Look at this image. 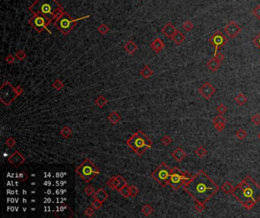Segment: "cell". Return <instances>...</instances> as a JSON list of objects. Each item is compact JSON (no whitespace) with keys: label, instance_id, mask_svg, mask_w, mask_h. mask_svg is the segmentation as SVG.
Instances as JSON below:
<instances>
[{"label":"cell","instance_id":"cell-1","mask_svg":"<svg viewBox=\"0 0 260 218\" xmlns=\"http://www.w3.org/2000/svg\"><path fill=\"white\" fill-rule=\"evenodd\" d=\"M220 188L204 170H201L193 175L188 183L183 185V189L195 202L207 203L213 198Z\"/></svg>","mask_w":260,"mask_h":218},{"label":"cell","instance_id":"cell-2","mask_svg":"<svg viewBox=\"0 0 260 218\" xmlns=\"http://www.w3.org/2000/svg\"><path fill=\"white\" fill-rule=\"evenodd\" d=\"M231 195L246 209L251 210L260 201V185L247 175L234 187Z\"/></svg>","mask_w":260,"mask_h":218},{"label":"cell","instance_id":"cell-3","mask_svg":"<svg viewBox=\"0 0 260 218\" xmlns=\"http://www.w3.org/2000/svg\"><path fill=\"white\" fill-rule=\"evenodd\" d=\"M29 10L34 15L45 18L49 24L53 20L56 21L64 12L63 7L56 0H36L30 6Z\"/></svg>","mask_w":260,"mask_h":218},{"label":"cell","instance_id":"cell-4","mask_svg":"<svg viewBox=\"0 0 260 218\" xmlns=\"http://www.w3.org/2000/svg\"><path fill=\"white\" fill-rule=\"evenodd\" d=\"M126 143L138 156L143 155L146 150L153 146V141L141 130L132 134Z\"/></svg>","mask_w":260,"mask_h":218},{"label":"cell","instance_id":"cell-5","mask_svg":"<svg viewBox=\"0 0 260 218\" xmlns=\"http://www.w3.org/2000/svg\"><path fill=\"white\" fill-rule=\"evenodd\" d=\"M89 17L90 15H86L84 16V17L73 19L72 18H71V16L69 15L67 12H64L55 21L54 26L56 27L63 34L67 35L75 27H76L78 21L83 20V19L85 18H88Z\"/></svg>","mask_w":260,"mask_h":218},{"label":"cell","instance_id":"cell-6","mask_svg":"<svg viewBox=\"0 0 260 218\" xmlns=\"http://www.w3.org/2000/svg\"><path fill=\"white\" fill-rule=\"evenodd\" d=\"M193 175L189 172L182 171L178 167L172 168V173L170 180H169V185H170L174 190H178L180 189L185 184L188 183L192 180Z\"/></svg>","mask_w":260,"mask_h":218},{"label":"cell","instance_id":"cell-7","mask_svg":"<svg viewBox=\"0 0 260 218\" xmlns=\"http://www.w3.org/2000/svg\"><path fill=\"white\" fill-rule=\"evenodd\" d=\"M76 172L86 182H89L96 175L100 173V170L96 167L93 162L89 158L85 159L82 164L76 168Z\"/></svg>","mask_w":260,"mask_h":218},{"label":"cell","instance_id":"cell-8","mask_svg":"<svg viewBox=\"0 0 260 218\" xmlns=\"http://www.w3.org/2000/svg\"><path fill=\"white\" fill-rule=\"evenodd\" d=\"M172 169L165 163H162L153 172L151 177L155 180L160 185L165 187L169 185Z\"/></svg>","mask_w":260,"mask_h":218},{"label":"cell","instance_id":"cell-9","mask_svg":"<svg viewBox=\"0 0 260 218\" xmlns=\"http://www.w3.org/2000/svg\"><path fill=\"white\" fill-rule=\"evenodd\" d=\"M19 97L14 88L8 81H6L0 88V100L5 106H10L14 100Z\"/></svg>","mask_w":260,"mask_h":218},{"label":"cell","instance_id":"cell-10","mask_svg":"<svg viewBox=\"0 0 260 218\" xmlns=\"http://www.w3.org/2000/svg\"><path fill=\"white\" fill-rule=\"evenodd\" d=\"M208 42L210 43L211 45H212L214 47V56L217 54V52L220 49V48L224 47V45L227 43L228 39L224 36L220 31H216L214 33L213 35H211L209 37Z\"/></svg>","mask_w":260,"mask_h":218},{"label":"cell","instance_id":"cell-11","mask_svg":"<svg viewBox=\"0 0 260 218\" xmlns=\"http://www.w3.org/2000/svg\"><path fill=\"white\" fill-rule=\"evenodd\" d=\"M29 23L38 33H41L43 31H46L49 33H51V32L47 28V26L50 24L49 22L43 16L35 15L32 18L30 19Z\"/></svg>","mask_w":260,"mask_h":218},{"label":"cell","instance_id":"cell-12","mask_svg":"<svg viewBox=\"0 0 260 218\" xmlns=\"http://www.w3.org/2000/svg\"><path fill=\"white\" fill-rule=\"evenodd\" d=\"M224 31L230 38L234 39L236 37H237L238 34L241 32L242 28L235 21H230L224 27Z\"/></svg>","mask_w":260,"mask_h":218},{"label":"cell","instance_id":"cell-13","mask_svg":"<svg viewBox=\"0 0 260 218\" xmlns=\"http://www.w3.org/2000/svg\"><path fill=\"white\" fill-rule=\"evenodd\" d=\"M200 94L206 100H208L211 99V97L216 92V89L212 84H210L209 82H205L203 84L200 88L198 89Z\"/></svg>","mask_w":260,"mask_h":218},{"label":"cell","instance_id":"cell-14","mask_svg":"<svg viewBox=\"0 0 260 218\" xmlns=\"http://www.w3.org/2000/svg\"><path fill=\"white\" fill-rule=\"evenodd\" d=\"M25 160H26L23 157L22 154L18 150H15L13 154H11L8 158V161L9 162V164H12L15 167H19V166L24 164L25 163Z\"/></svg>","mask_w":260,"mask_h":218},{"label":"cell","instance_id":"cell-15","mask_svg":"<svg viewBox=\"0 0 260 218\" xmlns=\"http://www.w3.org/2000/svg\"><path fill=\"white\" fill-rule=\"evenodd\" d=\"M161 31L167 38L172 39V37H173L174 34L176 33V32L177 31V30L176 29V28L173 26V24H172V23L168 22L165 24V26L163 27V28H162Z\"/></svg>","mask_w":260,"mask_h":218},{"label":"cell","instance_id":"cell-16","mask_svg":"<svg viewBox=\"0 0 260 218\" xmlns=\"http://www.w3.org/2000/svg\"><path fill=\"white\" fill-rule=\"evenodd\" d=\"M207 67L208 68L211 72H216L220 68V65H221V63L219 62L218 59H217L215 57L211 58V59H209L207 62V64H206Z\"/></svg>","mask_w":260,"mask_h":218},{"label":"cell","instance_id":"cell-17","mask_svg":"<svg viewBox=\"0 0 260 218\" xmlns=\"http://www.w3.org/2000/svg\"><path fill=\"white\" fill-rule=\"evenodd\" d=\"M151 49H153L156 53H160L164 49L165 43L160 38H156L155 40L150 43Z\"/></svg>","mask_w":260,"mask_h":218},{"label":"cell","instance_id":"cell-18","mask_svg":"<svg viewBox=\"0 0 260 218\" xmlns=\"http://www.w3.org/2000/svg\"><path fill=\"white\" fill-rule=\"evenodd\" d=\"M172 157H173V158L175 159L177 162L180 163L183 160L186 158V153L182 148L179 147V148H177L173 152H172Z\"/></svg>","mask_w":260,"mask_h":218},{"label":"cell","instance_id":"cell-19","mask_svg":"<svg viewBox=\"0 0 260 218\" xmlns=\"http://www.w3.org/2000/svg\"><path fill=\"white\" fill-rule=\"evenodd\" d=\"M93 198L94 199L99 200V201L104 203V202L108 198V195L103 189H99L94 193Z\"/></svg>","mask_w":260,"mask_h":218},{"label":"cell","instance_id":"cell-20","mask_svg":"<svg viewBox=\"0 0 260 218\" xmlns=\"http://www.w3.org/2000/svg\"><path fill=\"white\" fill-rule=\"evenodd\" d=\"M138 45L133 40H128L124 45V49L129 54H133L138 49Z\"/></svg>","mask_w":260,"mask_h":218},{"label":"cell","instance_id":"cell-21","mask_svg":"<svg viewBox=\"0 0 260 218\" xmlns=\"http://www.w3.org/2000/svg\"><path fill=\"white\" fill-rule=\"evenodd\" d=\"M172 40H173L174 43L176 44V45H180V44L182 43L183 42L186 40V37L181 32L179 31H177L176 32V33L174 34V36L172 37Z\"/></svg>","mask_w":260,"mask_h":218},{"label":"cell","instance_id":"cell-22","mask_svg":"<svg viewBox=\"0 0 260 218\" xmlns=\"http://www.w3.org/2000/svg\"><path fill=\"white\" fill-rule=\"evenodd\" d=\"M234 189V186H233L232 184H231L230 182H229L228 181H226L225 182H224V184L221 185V187H220V189L227 195L232 194Z\"/></svg>","mask_w":260,"mask_h":218},{"label":"cell","instance_id":"cell-23","mask_svg":"<svg viewBox=\"0 0 260 218\" xmlns=\"http://www.w3.org/2000/svg\"><path fill=\"white\" fill-rule=\"evenodd\" d=\"M108 119L109 120L111 123L115 125V124H117V122H120V120L122 119V117H121L120 115H119L117 112L114 111L111 112V113L108 115Z\"/></svg>","mask_w":260,"mask_h":218},{"label":"cell","instance_id":"cell-24","mask_svg":"<svg viewBox=\"0 0 260 218\" xmlns=\"http://www.w3.org/2000/svg\"><path fill=\"white\" fill-rule=\"evenodd\" d=\"M107 185L111 188V189H114V190H117L119 186V180L117 179V175L116 176H112L109 180H108Z\"/></svg>","mask_w":260,"mask_h":218},{"label":"cell","instance_id":"cell-25","mask_svg":"<svg viewBox=\"0 0 260 218\" xmlns=\"http://www.w3.org/2000/svg\"><path fill=\"white\" fill-rule=\"evenodd\" d=\"M234 100L239 106H243L248 101V98L243 93H240L234 97Z\"/></svg>","mask_w":260,"mask_h":218},{"label":"cell","instance_id":"cell-26","mask_svg":"<svg viewBox=\"0 0 260 218\" xmlns=\"http://www.w3.org/2000/svg\"><path fill=\"white\" fill-rule=\"evenodd\" d=\"M140 74H141L145 79H148L149 77H151V76L154 74V71L151 70L148 65H145V66L144 67V68L140 72Z\"/></svg>","mask_w":260,"mask_h":218},{"label":"cell","instance_id":"cell-27","mask_svg":"<svg viewBox=\"0 0 260 218\" xmlns=\"http://www.w3.org/2000/svg\"><path fill=\"white\" fill-rule=\"evenodd\" d=\"M95 105L99 106V107L102 108V107H104L106 105H107V104H108V100H107V99L104 97V96L101 95V96H99L98 98L95 99Z\"/></svg>","mask_w":260,"mask_h":218},{"label":"cell","instance_id":"cell-28","mask_svg":"<svg viewBox=\"0 0 260 218\" xmlns=\"http://www.w3.org/2000/svg\"><path fill=\"white\" fill-rule=\"evenodd\" d=\"M73 131L68 126H64L63 129L60 130V134L63 138H68L72 135Z\"/></svg>","mask_w":260,"mask_h":218},{"label":"cell","instance_id":"cell-29","mask_svg":"<svg viewBox=\"0 0 260 218\" xmlns=\"http://www.w3.org/2000/svg\"><path fill=\"white\" fill-rule=\"evenodd\" d=\"M141 211L144 214V215L147 216V217H148V216H149L150 214H153V212H154V208H153V207L151 206L150 205H148V204H147V205H144V206L142 207Z\"/></svg>","mask_w":260,"mask_h":218},{"label":"cell","instance_id":"cell-30","mask_svg":"<svg viewBox=\"0 0 260 218\" xmlns=\"http://www.w3.org/2000/svg\"><path fill=\"white\" fill-rule=\"evenodd\" d=\"M213 125H220V124H226V119L221 115H218L212 119Z\"/></svg>","mask_w":260,"mask_h":218},{"label":"cell","instance_id":"cell-31","mask_svg":"<svg viewBox=\"0 0 260 218\" xmlns=\"http://www.w3.org/2000/svg\"><path fill=\"white\" fill-rule=\"evenodd\" d=\"M195 153L198 157H200V158H203V157H204L206 155H207L208 151L203 146H199L198 148L195 150Z\"/></svg>","mask_w":260,"mask_h":218},{"label":"cell","instance_id":"cell-32","mask_svg":"<svg viewBox=\"0 0 260 218\" xmlns=\"http://www.w3.org/2000/svg\"><path fill=\"white\" fill-rule=\"evenodd\" d=\"M119 192H120V194L122 195L124 197V198H127L128 197L131 196V191H130V186L127 185H125L124 186V187L122 188V189H121L120 191H119Z\"/></svg>","mask_w":260,"mask_h":218},{"label":"cell","instance_id":"cell-33","mask_svg":"<svg viewBox=\"0 0 260 218\" xmlns=\"http://www.w3.org/2000/svg\"><path fill=\"white\" fill-rule=\"evenodd\" d=\"M247 133L244 130V129L243 128H240L237 130V132H236V137L240 140H243L246 138Z\"/></svg>","mask_w":260,"mask_h":218},{"label":"cell","instance_id":"cell-34","mask_svg":"<svg viewBox=\"0 0 260 218\" xmlns=\"http://www.w3.org/2000/svg\"><path fill=\"white\" fill-rule=\"evenodd\" d=\"M194 27L195 26H194L193 23L190 21H185V22L181 24V28H182L183 29L186 31H191L194 28Z\"/></svg>","mask_w":260,"mask_h":218},{"label":"cell","instance_id":"cell-35","mask_svg":"<svg viewBox=\"0 0 260 218\" xmlns=\"http://www.w3.org/2000/svg\"><path fill=\"white\" fill-rule=\"evenodd\" d=\"M53 88L57 90H60L64 88V84L63 81L60 79H57L53 83Z\"/></svg>","mask_w":260,"mask_h":218},{"label":"cell","instance_id":"cell-36","mask_svg":"<svg viewBox=\"0 0 260 218\" xmlns=\"http://www.w3.org/2000/svg\"><path fill=\"white\" fill-rule=\"evenodd\" d=\"M97 30H98V31L101 33V34L106 35L108 33V32L109 31V28H108L106 24H101V25H99V27H98Z\"/></svg>","mask_w":260,"mask_h":218},{"label":"cell","instance_id":"cell-37","mask_svg":"<svg viewBox=\"0 0 260 218\" xmlns=\"http://www.w3.org/2000/svg\"><path fill=\"white\" fill-rule=\"evenodd\" d=\"M195 208V210H196V211H198V213H202L205 210V208H206L205 204L202 203V202L196 201Z\"/></svg>","mask_w":260,"mask_h":218},{"label":"cell","instance_id":"cell-38","mask_svg":"<svg viewBox=\"0 0 260 218\" xmlns=\"http://www.w3.org/2000/svg\"><path fill=\"white\" fill-rule=\"evenodd\" d=\"M117 179H118V180H119V186H118V188H117V191H119L121 190V189H122L123 187H124V185H127V182H126V180L124 179V177L122 176V175H117Z\"/></svg>","mask_w":260,"mask_h":218},{"label":"cell","instance_id":"cell-39","mask_svg":"<svg viewBox=\"0 0 260 218\" xmlns=\"http://www.w3.org/2000/svg\"><path fill=\"white\" fill-rule=\"evenodd\" d=\"M15 57L17 58L19 61H22V60H24V58H26L27 54L24 50L20 49V50H19L17 53H15Z\"/></svg>","mask_w":260,"mask_h":218},{"label":"cell","instance_id":"cell-40","mask_svg":"<svg viewBox=\"0 0 260 218\" xmlns=\"http://www.w3.org/2000/svg\"><path fill=\"white\" fill-rule=\"evenodd\" d=\"M102 205L103 202L99 201V200L95 199L92 202V207L94 210H99V209L102 207Z\"/></svg>","mask_w":260,"mask_h":218},{"label":"cell","instance_id":"cell-41","mask_svg":"<svg viewBox=\"0 0 260 218\" xmlns=\"http://www.w3.org/2000/svg\"><path fill=\"white\" fill-rule=\"evenodd\" d=\"M216 109H217V111L218 112L219 114L223 115L226 113V112L227 111V107L225 105H224V104H220V105L217 106Z\"/></svg>","mask_w":260,"mask_h":218},{"label":"cell","instance_id":"cell-42","mask_svg":"<svg viewBox=\"0 0 260 218\" xmlns=\"http://www.w3.org/2000/svg\"><path fill=\"white\" fill-rule=\"evenodd\" d=\"M84 191L85 195H87L88 196L93 195L94 193H95V189H94L92 185H87L86 187L85 188Z\"/></svg>","mask_w":260,"mask_h":218},{"label":"cell","instance_id":"cell-43","mask_svg":"<svg viewBox=\"0 0 260 218\" xmlns=\"http://www.w3.org/2000/svg\"><path fill=\"white\" fill-rule=\"evenodd\" d=\"M172 138L169 135H165L164 137L161 139V142L164 146H168V145H170V144L172 143Z\"/></svg>","mask_w":260,"mask_h":218},{"label":"cell","instance_id":"cell-44","mask_svg":"<svg viewBox=\"0 0 260 218\" xmlns=\"http://www.w3.org/2000/svg\"><path fill=\"white\" fill-rule=\"evenodd\" d=\"M5 144H6L9 148H13V147H15L16 144L15 139L14 138H8V139L5 141Z\"/></svg>","mask_w":260,"mask_h":218},{"label":"cell","instance_id":"cell-45","mask_svg":"<svg viewBox=\"0 0 260 218\" xmlns=\"http://www.w3.org/2000/svg\"><path fill=\"white\" fill-rule=\"evenodd\" d=\"M251 121L255 125H260V115L256 113L254 114L251 118Z\"/></svg>","mask_w":260,"mask_h":218},{"label":"cell","instance_id":"cell-46","mask_svg":"<svg viewBox=\"0 0 260 218\" xmlns=\"http://www.w3.org/2000/svg\"><path fill=\"white\" fill-rule=\"evenodd\" d=\"M130 191H131V196L132 197V198H134V197L139 193V189L136 186L131 185L130 186Z\"/></svg>","mask_w":260,"mask_h":218},{"label":"cell","instance_id":"cell-47","mask_svg":"<svg viewBox=\"0 0 260 218\" xmlns=\"http://www.w3.org/2000/svg\"><path fill=\"white\" fill-rule=\"evenodd\" d=\"M252 15L255 16L258 20H260V5L256 6V8L252 11Z\"/></svg>","mask_w":260,"mask_h":218},{"label":"cell","instance_id":"cell-48","mask_svg":"<svg viewBox=\"0 0 260 218\" xmlns=\"http://www.w3.org/2000/svg\"><path fill=\"white\" fill-rule=\"evenodd\" d=\"M252 43L256 47H257L259 49H260V32L255 37V38L252 40Z\"/></svg>","mask_w":260,"mask_h":218},{"label":"cell","instance_id":"cell-49","mask_svg":"<svg viewBox=\"0 0 260 218\" xmlns=\"http://www.w3.org/2000/svg\"><path fill=\"white\" fill-rule=\"evenodd\" d=\"M5 61H6V63L8 64H13L14 62H15V57H14L11 54H8V56H6V58H5Z\"/></svg>","mask_w":260,"mask_h":218},{"label":"cell","instance_id":"cell-50","mask_svg":"<svg viewBox=\"0 0 260 218\" xmlns=\"http://www.w3.org/2000/svg\"><path fill=\"white\" fill-rule=\"evenodd\" d=\"M94 209L92 207H88L86 208V210H85V214L87 216V217H92L94 214Z\"/></svg>","mask_w":260,"mask_h":218},{"label":"cell","instance_id":"cell-51","mask_svg":"<svg viewBox=\"0 0 260 218\" xmlns=\"http://www.w3.org/2000/svg\"><path fill=\"white\" fill-rule=\"evenodd\" d=\"M214 57L216 58L219 62H220V63H222V62H223L224 60L225 59V57H224V56L223 54H222L221 53H217V54L215 55Z\"/></svg>","mask_w":260,"mask_h":218},{"label":"cell","instance_id":"cell-52","mask_svg":"<svg viewBox=\"0 0 260 218\" xmlns=\"http://www.w3.org/2000/svg\"><path fill=\"white\" fill-rule=\"evenodd\" d=\"M225 125H226V124H220V125H214V129H216L218 132H222L224 129H225Z\"/></svg>","mask_w":260,"mask_h":218},{"label":"cell","instance_id":"cell-53","mask_svg":"<svg viewBox=\"0 0 260 218\" xmlns=\"http://www.w3.org/2000/svg\"><path fill=\"white\" fill-rule=\"evenodd\" d=\"M19 175V179L21 181V182H24V181H26L27 179H28V175H27L24 172H21Z\"/></svg>","mask_w":260,"mask_h":218},{"label":"cell","instance_id":"cell-54","mask_svg":"<svg viewBox=\"0 0 260 218\" xmlns=\"http://www.w3.org/2000/svg\"><path fill=\"white\" fill-rule=\"evenodd\" d=\"M15 90H16V92H17V94H19V96H21V94H22L23 91H24V90H23V88H21V86H20V85L15 87Z\"/></svg>","mask_w":260,"mask_h":218},{"label":"cell","instance_id":"cell-55","mask_svg":"<svg viewBox=\"0 0 260 218\" xmlns=\"http://www.w3.org/2000/svg\"><path fill=\"white\" fill-rule=\"evenodd\" d=\"M258 138H259V140H260V132H259V134H258Z\"/></svg>","mask_w":260,"mask_h":218},{"label":"cell","instance_id":"cell-56","mask_svg":"<svg viewBox=\"0 0 260 218\" xmlns=\"http://www.w3.org/2000/svg\"><path fill=\"white\" fill-rule=\"evenodd\" d=\"M257 1H259V0H257Z\"/></svg>","mask_w":260,"mask_h":218}]
</instances>
